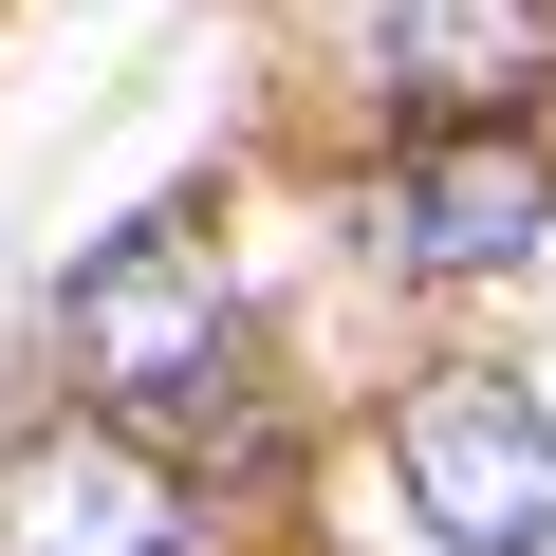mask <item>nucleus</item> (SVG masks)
I'll return each instance as SVG.
<instances>
[{
	"label": "nucleus",
	"mask_w": 556,
	"mask_h": 556,
	"mask_svg": "<svg viewBox=\"0 0 556 556\" xmlns=\"http://www.w3.org/2000/svg\"><path fill=\"white\" fill-rule=\"evenodd\" d=\"M56 353L112 427H223L241 408V298H223V260L186 223H130L75 260V298H56Z\"/></svg>",
	"instance_id": "1"
},
{
	"label": "nucleus",
	"mask_w": 556,
	"mask_h": 556,
	"mask_svg": "<svg viewBox=\"0 0 556 556\" xmlns=\"http://www.w3.org/2000/svg\"><path fill=\"white\" fill-rule=\"evenodd\" d=\"M390 482L445 556H556V408L519 371H427L390 408Z\"/></svg>",
	"instance_id": "2"
},
{
	"label": "nucleus",
	"mask_w": 556,
	"mask_h": 556,
	"mask_svg": "<svg viewBox=\"0 0 556 556\" xmlns=\"http://www.w3.org/2000/svg\"><path fill=\"white\" fill-rule=\"evenodd\" d=\"M186 482L149 464V427H20L0 445V556H186Z\"/></svg>",
	"instance_id": "3"
},
{
	"label": "nucleus",
	"mask_w": 556,
	"mask_h": 556,
	"mask_svg": "<svg viewBox=\"0 0 556 556\" xmlns=\"http://www.w3.org/2000/svg\"><path fill=\"white\" fill-rule=\"evenodd\" d=\"M538 223H556V167L519 130H445V149L390 167V260L408 278H501V260H538Z\"/></svg>",
	"instance_id": "4"
},
{
	"label": "nucleus",
	"mask_w": 556,
	"mask_h": 556,
	"mask_svg": "<svg viewBox=\"0 0 556 556\" xmlns=\"http://www.w3.org/2000/svg\"><path fill=\"white\" fill-rule=\"evenodd\" d=\"M390 75L445 93V112L519 93V75H538V0H390Z\"/></svg>",
	"instance_id": "5"
}]
</instances>
